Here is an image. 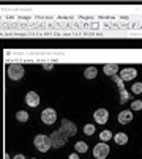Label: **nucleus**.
Returning a JSON list of instances; mask_svg holds the SVG:
<instances>
[{"instance_id": "nucleus-1", "label": "nucleus", "mask_w": 142, "mask_h": 159, "mask_svg": "<svg viewBox=\"0 0 142 159\" xmlns=\"http://www.w3.org/2000/svg\"><path fill=\"white\" fill-rule=\"evenodd\" d=\"M78 132V128H76V125L73 123V121H69V120H62V126H60V129L59 131H55V132H52V135H51V139H52V147H55V148H62L65 143H66V140L71 137V135H74Z\"/></svg>"}, {"instance_id": "nucleus-2", "label": "nucleus", "mask_w": 142, "mask_h": 159, "mask_svg": "<svg viewBox=\"0 0 142 159\" xmlns=\"http://www.w3.org/2000/svg\"><path fill=\"white\" fill-rule=\"evenodd\" d=\"M33 143H35L38 151L46 153V151H49V148L52 147V139L47 137V135H44V134H38V135H35Z\"/></svg>"}, {"instance_id": "nucleus-3", "label": "nucleus", "mask_w": 142, "mask_h": 159, "mask_svg": "<svg viewBox=\"0 0 142 159\" xmlns=\"http://www.w3.org/2000/svg\"><path fill=\"white\" fill-rule=\"evenodd\" d=\"M7 73H8V77L11 79V80H19V79H22L24 77V66L22 65H19V63H11L10 66H8V70H7Z\"/></svg>"}, {"instance_id": "nucleus-4", "label": "nucleus", "mask_w": 142, "mask_h": 159, "mask_svg": "<svg viewBox=\"0 0 142 159\" xmlns=\"http://www.w3.org/2000/svg\"><path fill=\"white\" fill-rule=\"evenodd\" d=\"M109 151H111L109 145H107L106 142H101V143H98V145H95V148H93V156L97 157V159H106L107 154H109Z\"/></svg>"}, {"instance_id": "nucleus-5", "label": "nucleus", "mask_w": 142, "mask_h": 159, "mask_svg": "<svg viewBox=\"0 0 142 159\" xmlns=\"http://www.w3.org/2000/svg\"><path fill=\"white\" fill-rule=\"evenodd\" d=\"M55 120H57V112H55L54 109L47 107V109H44V110L41 112V121H43V123L52 125V123H55Z\"/></svg>"}, {"instance_id": "nucleus-6", "label": "nucleus", "mask_w": 142, "mask_h": 159, "mask_svg": "<svg viewBox=\"0 0 142 159\" xmlns=\"http://www.w3.org/2000/svg\"><path fill=\"white\" fill-rule=\"evenodd\" d=\"M93 118H95V121H97L98 125L107 123V120H109L107 109H97V110H95V113H93Z\"/></svg>"}, {"instance_id": "nucleus-7", "label": "nucleus", "mask_w": 142, "mask_h": 159, "mask_svg": "<svg viewBox=\"0 0 142 159\" xmlns=\"http://www.w3.org/2000/svg\"><path fill=\"white\" fill-rule=\"evenodd\" d=\"M130 121H133V112L131 110H122L118 113V123L120 125H128Z\"/></svg>"}, {"instance_id": "nucleus-8", "label": "nucleus", "mask_w": 142, "mask_h": 159, "mask_svg": "<svg viewBox=\"0 0 142 159\" xmlns=\"http://www.w3.org/2000/svg\"><path fill=\"white\" fill-rule=\"evenodd\" d=\"M136 76H137V71L134 70V68H125V70L120 71V77L123 80H133Z\"/></svg>"}, {"instance_id": "nucleus-9", "label": "nucleus", "mask_w": 142, "mask_h": 159, "mask_svg": "<svg viewBox=\"0 0 142 159\" xmlns=\"http://www.w3.org/2000/svg\"><path fill=\"white\" fill-rule=\"evenodd\" d=\"M26 102H27V106H30V107H36V106L40 104V96H38L35 92H29V93L26 95Z\"/></svg>"}, {"instance_id": "nucleus-10", "label": "nucleus", "mask_w": 142, "mask_h": 159, "mask_svg": "<svg viewBox=\"0 0 142 159\" xmlns=\"http://www.w3.org/2000/svg\"><path fill=\"white\" fill-rule=\"evenodd\" d=\"M103 71H104V74H106V76L114 77V76H117L118 65H117V63H106V65H104V68H103Z\"/></svg>"}, {"instance_id": "nucleus-11", "label": "nucleus", "mask_w": 142, "mask_h": 159, "mask_svg": "<svg viewBox=\"0 0 142 159\" xmlns=\"http://www.w3.org/2000/svg\"><path fill=\"white\" fill-rule=\"evenodd\" d=\"M98 76V70H97V66H88L87 70L84 71V77L85 79H95Z\"/></svg>"}, {"instance_id": "nucleus-12", "label": "nucleus", "mask_w": 142, "mask_h": 159, "mask_svg": "<svg viewBox=\"0 0 142 159\" xmlns=\"http://www.w3.org/2000/svg\"><path fill=\"white\" fill-rule=\"evenodd\" d=\"M114 140L117 145H125V143H128V135L125 132H118L114 135Z\"/></svg>"}, {"instance_id": "nucleus-13", "label": "nucleus", "mask_w": 142, "mask_h": 159, "mask_svg": "<svg viewBox=\"0 0 142 159\" xmlns=\"http://www.w3.org/2000/svg\"><path fill=\"white\" fill-rule=\"evenodd\" d=\"M16 120L21 121V123H26V121L29 120V113H27L26 110H19V112L16 113Z\"/></svg>"}, {"instance_id": "nucleus-14", "label": "nucleus", "mask_w": 142, "mask_h": 159, "mask_svg": "<svg viewBox=\"0 0 142 159\" xmlns=\"http://www.w3.org/2000/svg\"><path fill=\"white\" fill-rule=\"evenodd\" d=\"M74 148H76L78 153H87V150H88V147H87L85 142H78V143L74 145Z\"/></svg>"}, {"instance_id": "nucleus-15", "label": "nucleus", "mask_w": 142, "mask_h": 159, "mask_svg": "<svg viewBox=\"0 0 142 159\" xmlns=\"http://www.w3.org/2000/svg\"><path fill=\"white\" fill-rule=\"evenodd\" d=\"M100 139H101V142H109L112 139V132L111 131H103L100 134Z\"/></svg>"}, {"instance_id": "nucleus-16", "label": "nucleus", "mask_w": 142, "mask_h": 159, "mask_svg": "<svg viewBox=\"0 0 142 159\" xmlns=\"http://www.w3.org/2000/svg\"><path fill=\"white\" fill-rule=\"evenodd\" d=\"M131 92H133L134 95L142 93V82H136V84H133V87H131Z\"/></svg>"}, {"instance_id": "nucleus-17", "label": "nucleus", "mask_w": 142, "mask_h": 159, "mask_svg": "<svg viewBox=\"0 0 142 159\" xmlns=\"http://www.w3.org/2000/svg\"><path fill=\"white\" fill-rule=\"evenodd\" d=\"M84 134L85 135H93L95 134V125H85L84 126Z\"/></svg>"}, {"instance_id": "nucleus-18", "label": "nucleus", "mask_w": 142, "mask_h": 159, "mask_svg": "<svg viewBox=\"0 0 142 159\" xmlns=\"http://www.w3.org/2000/svg\"><path fill=\"white\" fill-rule=\"evenodd\" d=\"M112 80H114V82L117 84V87H118V88H120V92H122V90H125V88H123V82H125V80H123L122 77H118V76H114V77H112Z\"/></svg>"}, {"instance_id": "nucleus-19", "label": "nucleus", "mask_w": 142, "mask_h": 159, "mask_svg": "<svg viewBox=\"0 0 142 159\" xmlns=\"http://www.w3.org/2000/svg\"><path fill=\"white\" fill-rule=\"evenodd\" d=\"M131 109L133 110H142V101L140 99H136L131 102Z\"/></svg>"}, {"instance_id": "nucleus-20", "label": "nucleus", "mask_w": 142, "mask_h": 159, "mask_svg": "<svg viewBox=\"0 0 142 159\" xmlns=\"http://www.w3.org/2000/svg\"><path fill=\"white\" fill-rule=\"evenodd\" d=\"M120 95H122V98H120V102H122V104H125V102L130 99V93L126 92V90H122V92H120Z\"/></svg>"}, {"instance_id": "nucleus-21", "label": "nucleus", "mask_w": 142, "mask_h": 159, "mask_svg": "<svg viewBox=\"0 0 142 159\" xmlns=\"http://www.w3.org/2000/svg\"><path fill=\"white\" fill-rule=\"evenodd\" d=\"M43 68H44V70H52L54 65H52V63H44V65H43Z\"/></svg>"}, {"instance_id": "nucleus-22", "label": "nucleus", "mask_w": 142, "mask_h": 159, "mask_svg": "<svg viewBox=\"0 0 142 159\" xmlns=\"http://www.w3.org/2000/svg\"><path fill=\"white\" fill-rule=\"evenodd\" d=\"M68 159H79V154L78 153H73V154H69Z\"/></svg>"}, {"instance_id": "nucleus-23", "label": "nucleus", "mask_w": 142, "mask_h": 159, "mask_svg": "<svg viewBox=\"0 0 142 159\" xmlns=\"http://www.w3.org/2000/svg\"><path fill=\"white\" fill-rule=\"evenodd\" d=\"M14 159H26V157H24L22 154H16V156H14Z\"/></svg>"}, {"instance_id": "nucleus-24", "label": "nucleus", "mask_w": 142, "mask_h": 159, "mask_svg": "<svg viewBox=\"0 0 142 159\" xmlns=\"http://www.w3.org/2000/svg\"><path fill=\"white\" fill-rule=\"evenodd\" d=\"M3 159H10V154H8L7 151H5V156H3Z\"/></svg>"}, {"instance_id": "nucleus-25", "label": "nucleus", "mask_w": 142, "mask_h": 159, "mask_svg": "<svg viewBox=\"0 0 142 159\" xmlns=\"http://www.w3.org/2000/svg\"><path fill=\"white\" fill-rule=\"evenodd\" d=\"M32 159H36V157H32Z\"/></svg>"}]
</instances>
